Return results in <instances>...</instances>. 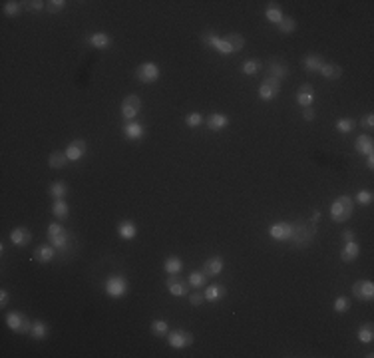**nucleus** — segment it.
<instances>
[{
  "instance_id": "obj_55",
  "label": "nucleus",
  "mask_w": 374,
  "mask_h": 358,
  "mask_svg": "<svg viewBox=\"0 0 374 358\" xmlns=\"http://www.w3.org/2000/svg\"><path fill=\"white\" fill-rule=\"evenodd\" d=\"M366 167H368V169H374V154L366 155Z\"/></svg>"
},
{
  "instance_id": "obj_14",
  "label": "nucleus",
  "mask_w": 374,
  "mask_h": 358,
  "mask_svg": "<svg viewBox=\"0 0 374 358\" xmlns=\"http://www.w3.org/2000/svg\"><path fill=\"white\" fill-rule=\"evenodd\" d=\"M315 98H317L315 96V88L311 84H303L299 88V92H297V103L301 107H311L315 103Z\"/></svg>"
},
{
  "instance_id": "obj_54",
  "label": "nucleus",
  "mask_w": 374,
  "mask_h": 358,
  "mask_svg": "<svg viewBox=\"0 0 374 358\" xmlns=\"http://www.w3.org/2000/svg\"><path fill=\"white\" fill-rule=\"evenodd\" d=\"M309 221H311V223H315V225H317V223H319V221H321V211H315V213H313V217H311V219H309Z\"/></svg>"
},
{
  "instance_id": "obj_22",
  "label": "nucleus",
  "mask_w": 374,
  "mask_h": 358,
  "mask_svg": "<svg viewBox=\"0 0 374 358\" xmlns=\"http://www.w3.org/2000/svg\"><path fill=\"white\" fill-rule=\"evenodd\" d=\"M88 44L96 50H107L111 46V36L107 32H94V34H90Z\"/></svg>"
},
{
  "instance_id": "obj_11",
  "label": "nucleus",
  "mask_w": 374,
  "mask_h": 358,
  "mask_svg": "<svg viewBox=\"0 0 374 358\" xmlns=\"http://www.w3.org/2000/svg\"><path fill=\"white\" fill-rule=\"evenodd\" d=\"M352 295L360 303H370L374 299V283L372 281H356L352 285Z\"/></svg>"
},
{
  "instance_id": "obj_32",
  "label": "nucleus",
  "mask_w": 374,
  "mask_h": 358,
  "mask_svg": "<svg viewBox=\"0 0 374 358\" xmlns=\"http://www.w3.org/2000/svg\"><path fill=\"white\" fill-rule=\"evenodd\" d=\"M356 338L360 340V342H364V344H370L374 338V326L372 322H364L360 328H358V332H356Z\"/></svg>"
},
{
  "instance_id": "obj_2",
  "label": "nucleus",
  "mask_w": 374,
  "mask_h": 358,
  "mask_svg": "<svg viewBox=\"0 0 374 358\" xmlns=\"http://www.w3.org/2000/svg\"><path fill=\"white\" fill-rule=\"evenodd\" d=\"M354 213V201L348 195H340L330 203V217L334 223H346Z\"/></svg>"
},
{
  "instance_id": "obj_40",
  "label": "nucleus",
  "mask_w": 374,
  "mask_h": 358,
  "mask_svg": "<svg viewBox=\"0 0 374 358\" xmlns=\"http://www.w3.org/2000/svg\"><path fill=\"white\" fill-rule=\"evenodd\" d=\"M277 26H279V32H281V34H293L295 28H297V22H295L291 16H283V20H281Z\"/></svg>"
},
{
  "instance_id": "obj_16",
  "label": "nucleus",
  "mask_w": 374,
  "mask_h": 358,
  "mask_svg": "<svg viewBox=\"0 0 374 358\" xmlns=\"http://www.w3.org/2000/svg\"><path fill=\"white\" fill-rule=\"evenodd\" d=\"M10 241L14 247H26L30 241H32V233L24 227H16L10 231Z\"/></svg>"
},
{
  "instance_id": "obj_30",
  "label": "nucleus",
  "mask_w": 374,
  "mask_h": 358,
  "mask_svg": "<svg viewBox=\"0 0 374 358\" xmlns=\"http://www.w3.org/2000/svg\"><path fill=\"white\" fill-rule=\"evenodd\" d=\"M52 215L56 217V219H58V221H64V219H68V215H70V207H68V203H66L64 199H54Z\"/></svg>"
},
{
  "instance_id": "obj_45",
  "label": "nucleus",
  "mask_w": 374,
  "mask_h": 358,
  "mask_svg": "<svg viewBox=\"0 0 374 358\" xmlns=\"http://www.w3.org/2000/svg\"><path fill=\"white\" fill-rule=\"evenodd\" d=\"M219 36H217V32H213V30H205V32H201V44L205 46V48H213L215 40H217Z\"/></svg>"
},
{
  "instance_id": "obj_39",
  "label": "nucleus",
  "mask_w": 374,
  "mask_h": 358,
  "mask_svg": "<svg viewBox=\"0 0 374 358\" xmlns=\"http://www.w3.org/2000/svg\"><path fill=\"white\" fill-rule=\"evenodd\" d=\"M4 14L8 16V18H14V16H18L20 14V10H22V2H18V0H8V2H4Z\"/></svg>"
},
{
  "instance_id": "obj_1",
  "label": "nucleus",
  "mask_w": 374,
  "mask_h": 358,
  "mask_svg": "<svg viewBox=\"0 0 374 358\" xmlns=\"http://www.w3.org/2000/svg\"><path fill=\"white\" fill-rule=\"evenodd\" d=\"M291 227H293V233H291L289 241H293L295 247L305 249V247H309L313 243V239L317 235V225L315 223H311V221H293Z\"/></svg>"
},
{
  "instance_id": "obj_47",
  "label": "nucleus",
  "mask_w": 374,
  "mask_h": 358,
  "mask_svg": "<svg viewBox=\"0 0 374 358\" xmlns=\"http://www.w3.org/2000/svg\"><path fill=\"white\" fill-rule=\"evenodd\" d=\"M66 8V0H48L46 2V10L50 12V14H58V12H62Z\"/></svg>"
},
{
  "instance_id": "obj_10",
  "label": "nucleus",
  "mask_w": 374,
  "mask_h": 358,
  "mask_svg": "<svg viewBox=\"0 0 374 358\" xmlns=\"http://www.w3.org/2000/svg\"><path fill=\"white\" fill-rule=\"evenodd\" d=\"M165 287H167V291L171 293V297H187L189 283L183 281L179 275H167V279H165Z\"/></svg>"
},
{
  "instance_id": "obj_34",
  "label": "nucleus",
  "mask_w": 374,
  "mask_h": 358,
  "mask_svg": "<svg viewBox=\"0 0 374 358\" xmlns=\"http://www.w3.org/2000/svg\"><path fill=\"white\" fill-rule=\"evenodd\" d=\"M263 68V64H261V60H257V58H251V60H245L243 62V66H241V72L245 74V76H255L259 70Z\"/></svg>"
},
{
  "instance_id": "obj_25",
  "label": "nucleus",
  "mask_w": 374,
  "mask_h": 358,
  "mask_svg": "<svg viewBox=\"0 0 374 358\" xmlns=\"http://www.w3.org/2000/svg\"><path fill=\"white\" fill-rule=\"evenodd\" d=\"M358 255H360V247H358L356 241L344 243V247H342V251H340V259H342L344 263H352V261H356Z\"/></svg>"
},
{
  "instance_id": "obj_20",
  "label": "nucleus",
  "mask_w": 374,
  "mask_h": 358,
  "mask_svg": "<svg viewBox=\"0 0 374 358\" xmlns=\"http://www.w3.org/2000/svg\"><path fill=\"white\" fill-rule=\"evenodd\" d=\"M225 295H227V289H225V285H209L205 291H203V297H205V303H211V305H215V303H219L221 299H225Z\"/></svg>"
},
{
  "instance_id": "obj_42",
  "label": "nucleus",
  "mask_w": 374,
  "mask_h": 358,
  "mask_svg": "<svg viewBox=\"0 0 374 358\" xmlns=\"http://www.w3.org/2000/svg\"><path fill=\"white\" fill-rule=\"evenodd\" d=\"M201 124H203V113H199V111H191V113L185 115V126H187V128L195 130V128H199Z\"/></svg>"
},
{
  "instance_id": "obj_52",
  "label": "nucleus",
  "mask_w": 374,
  "mask_h": 358,
  "mask_svg": "<svg viewBox=\"0 0 374 358\" xmlns=\"http://www.w3.org/2000/svg\"><path fill=\"white\" fill-rule=\"evenodd\" d=\"M8 303H10V295H8V291L6 289H2L0 291V307H8Z\"/></svg>"
},
{
  "instance_id": "obj_6",
  "label": "nucleus",
  "mask_w": 374,
  "mask_h": 358,
  "mask_svg": "<svg viewBox=\"0 0 374 358\" xmlns=\"http://www.w3.org/2000/svg\"><path fill=\"white\" fill-rule=\"evenodd\" d=\"M167 344L171 348H177V350H183L187 346L193 344V334L185 328H173L167 332Z\"/></svg>"
},
{
  "instance_id": "obj_9",
  "label": "nucleus",
  "mask_w": 374,
  "mask_h": 358,
  "mask_svg": "<svg viewBox=\"0 0 374 358\" xmlns=\"http://www.w3.org/2000/svg\"><path fill=\"white\" fill-rule=\"evenodd\" d=\"M279 94H281V80L267 76V78L263 80V84L259 86V98H261L263 102H273Z\"/></svg>"
},
{
  "instance_id": "obj_13",
  "label": "nucleus",
  "mask_w": 374,
  "mask_h": 358,
  "mask_svg": "<svg viewBox=\"0 0 374 358\" xmlns=\"http://www.w3.org/2000/svg\"><path fill=\"white\" fill-rule=\"evenodd\" d=\"M64 152H66L70 161H80L84 155L88 154V144L84 140H72Z\"/></svg>"
},
{
  "instance_id": "obj_51",
  "label": "nucleus",
  "mask_w": 374,
  "mask_h": 358,
  "mask_svg": "<svg viewBox=\"0 0 374 358\" xmlns=\"http://www.w3.org/2000/svg\"><path fill=\"white\" fill-rule=\"evenodd\" d=\"M303 117H305V122H313V120L317 117L315 107H313V105H311V107H303Z\"/></svg>"
},
{
  "instance_id": "obj_15",
  "label": "nucleus",
  "mask_w": 374,
  "mask_h": 358,
  "mask_svg": "<svg viewBox=\"0 0 374 358\" xmlns=\"http://www.w3.org/2000/svg\"><path fill=\"white\" fill-rule=\"evenodd\" d=\"M205 126H207L209 132H223L229 126V117L225 113H221V111H215L211 115H207Z\"/></svg>"
},
{
  "instance_id": "obj_36",
  "label": "nucleus",
  "mask_w": 374,
  "mask_h": 358,
  "mask_svg": "<svg viewBox=\"0 0 374 358\" xmlns=\"http://www.w3.org/2000/svg\"><path fill=\"white\" fill-rule=\"evenodd\" d=\"M225 40H227V44L233 48V52H241L243 48H245V38H243L241 34H237V32L227 34V36H225Z\"/></svg>"
},
{
  "instance_id": "obj_46",
  "label": "nucleus",
  "mask_w": 374,
  "mask_h": 358,
  "mask_svg": "<svg viewBox=\"0 0 374 358\" xmlns=\"http://www.w3.org/2000/svg\"><path fill=\"white\" fill-rule=\"evenodd\" d=\"M374 199L372 191H368V189H360L358 193H356V197H354V201L360 205H370Z\"/></svg>"
},
{
  "instance_id": "obj_5",
  "label": "nucleus",
  "mask_w": 374,
  "mask_h": 358,
  "mask_svg": "<svg viewBox=\"0 0 374 358\" xmlns=\"http://www.w3.org/2000/svg\"><path fill=\"white\" fill-rule=\"evenodd\" d=\"M128 289H130L128 279H126V277H119V275L107 277L106 283H104V291H106L107 297H111V299H121V297H126V295H128Z\"/></svg>"
},
{
  "instance_id": "obj_7",
  "label": "nucleus",
  "mask_w": 374,
  "mask_h": 358,
  "mask_svg": "<svg viewBox=\"0 0 374 358\" xmlns=\"http://www.w3.org/2000/svg\"><path fill=\"white\" fill-rule=\"evenodd\" d=\"M160 66L156 62H144L136 68V78L142 82V84H154L160 80Z\"/></svg>"
},
{
  "instance_id": "obj_49",
  "label": "nucleus",
  "mask_w": 374,
  "mask_h": 358,
  "mask_svg": "<svg viewBox=\"0 0 374 358\" xmlns=\"http://www.w3.org/2000/svg\"><path fill=\"white\" fill-rule=\"evenodd\" d=\"M187 301H189L191 307H201L205 303V297H203V293H189L187 295Z\"/></svg>"
},
{
  "instance_id": "obj_35",
  "label": "nucleus",
  "mask_w": 374,
  "mask_h": 358,
  "mask_svg": "<svg viewBox=\"0 0 374 358\" xmlns=\"http://www.w3.org/2000/svg\"><path fill=\"white\" fill-rule=\"evenodd\" d=\"M205 281H207V275H205L203 271H191L189 277H187V283H189V287H193V289H203Z\"/></svg>"
},
{
  "instance_id": "obj_21",
  "label": "nucleus",
  "mask_w": 374,
  "mask_h": 358,
  "mask_svg": "<svg viewBox=\"0 0 374 358\" xmlns=\"http://www.w3.org/2000/svg\"><path fill=\"white\" fill-rule=\"evenodd\" d=\"M123 136L128 138V140H132V142H136V140H142L144 136H146V128L140 124V122H128L126 126H123Z\"/></svg>"
},
{
  "instance_id": "obj_41",
  "label": "nucleus",
  "mask_w": 374,
  "mask_h": 358,
  "mask_svg": "<svg viewBox=\"0 0 374 358\" xmlns=\"http://www.w3.org/2000/svg\"><path fill=\"white\" fill-rule=\"evenodd\" d=\"M336 132L338 134H350L352 130H354V120H350V117H340V120H336Z\"/></svg>"
},
{
  "instance_id": "obj_12",
  "label": "nucleus",
  "mask_w": 374,
  "mask_h": 358,
  "mask_svg": "<svg viewBox=\"0 0 374 358\" xmlns=\"http://www.w3.org/2000/svg\"><path fill=\"white\" fill-rule=\"evenodd\" d=\"M291 233H293V227L289 221H277L269 227V235L275 239V241H289L291 239Z\"/></svg>"
},
{
  "instance_id": "obj_3",
  "label": "nucleus",
  "mask_w": 374,
  "mask_h": 358,
  "mask_svg": "<svg viewBox=\"0 0 374 358\" xmlns=\"http://www.w3.org/2000/svg\"><path fill=\"white\" fill-rule=\"evenodd\" d=\"M6 326H8L12 332L24 336V334H30L32 320H30L24 312H20V310H12V312L6 314Z\"/></svg>"
},
{
  "instance_id": "obj_53",
  "label": "nucleus",
  "mask_w": 374,
  "mask_h": 358,
  "mask_svg": "<svg viewBox=\"0 0 374 358\" xmlns=\"http://www.w3.org/2000/svg\"><path fill=\"white\" fill-rule=\"evenodd\" d=\"M342 241H344V243H350V241H354V233H352L350 229L342 231Z\"/></svg>"
},
{
  "instance_id": "obj_24",
  "label": "nucleus",
  "mask_w": 374,
  "mask_h": 358,
  "mask_svg": "<svg viewBox=\"0 0 374 358\" xmlns=\"http://www.w3.org/2000/svg\"><path fill=\"white\" fill-rule=\"evenodd\" d=\"M322 64H324V60H322L319 54H307V56L303 58V68H305L309 74H319Z\"/></svg>"
},
{
  "instance_id": "obj_50",
  "label": "nucleus",
  "mask_w": 374,
  "mask_h": 358,
  "mask_svg": "<svg viewBox=\"0 0 374 358\" xmlns=\"http://www.w3.org/2000/svg\"><path fill=\"white\" fill-rule=\"evenodd\" d=\"M360 126H362L364 130H368V132L372 130V128H374V113H372V111H370V113H366V115L360 120Z\"/></svg>"
},
{
  "instance_id": "obj_23",
  "label": "nucleus",
  "mask_w": 374,
  "mask_h": 358,
  "mask_svg": "<svg viewBox=\"0 0 374 358\" xmlns=\"http://www.w3.org/2000/svg\"><path fill=\"white\" fill-rule=\"evenodd\" d=\"M117 235H119L123 241H132V239H136V235H138V227H136V223L130 221V219L119 221V223H117Z\"/></svg>"
},
{
  "instance_id": "obj_4",
  "label": "nucleus",
  "mask_w": 374,
  "mask_h": 358,
  "mask_svg": "<svg viewBox=\"0 0 374 358\" xmlns=\"http://www.w3.org/2000/svg\"><path fill=\"white\" fill-rule=\"evenodd\" d=\"M46 237H48V243H50L52 247H56L58 251H66L68 245H70V233H68L60 223H50V225H48Z\"/></svg>"
},
{
  "instance_id": "obj_33",
  "label": "nucleus",
  "mask_w": 374,
  "mask_h": 358,
  "mask_svg": "<svg viewBox=\"0 0 374 358\" xmlns=\"http://www.w3.org/2000/svg\"><path fill=\"white\" fill-rule=\"evenodd\" d=\"M150 330H152L154 336L163 338V336H167V332H169V324H167V320H163V318H156V320H152Z\"/></svg>"
},
{
  "instance_id": "obj_29",
  "label": "nucleus",
  "mask_w": 374,
  "mask_h": 358,
  "mask_svg": "<svg viewBox=\"0 0 374 358\" xmlns=\"http://www.w3.org/2000/svg\"><path fill=\"white\" fill-rule=\"evenodd\" d=\"M30 336H32L34 340H44V338H48V324H46L44 320H32Z\"/></svg>"
},
{
  "instance_id": "obj_8",
  "label": "nucleus",
  "mask_w": 374,
  "mask_h": 358,
  "mask_svg": "<svg viewBox=\"0 0 374 358\" xmlns=\"http://www.w3.org/2000/svg\"><path fill=\"white\" fill-rule=\"evenodd\" d=\"M142 98L138 96V94H130V96H126L123 98V102H121V107H119V111H121V115L126 117V120H136V115L142 111Z\"/></svg>"
},
{
  "instance_id": "obj_48",
  "label": "nucleus",
  "mask_w": 374,
  "mask_h": 358,
  "mask_svg": "<svg viewBox=\"0 0 374 358\" xmlns=\"http://www.w3.org/2000/svg\"><path fill=\"white\" fill-rule=\"evenodd\" d=\"M24 6H26L30 12H40V10H46V2H42V0H28V2H24Z\"/></svg>"
},
{
  "instance_id": "obj_19",
  "label": "nucleus",
  "mask_w": 374,
  "mask_h": 358,
  "mask_svg": "<svg viewBox=\"0 0 374 358\" xmlns=\"http://www.w3.org/2000/svg\"><path fill=\"white\" fill-rule=\"evenodd\" d=\"M223 267H225L223 257L215 255V257H209V259L205 261V265H203V269H201V271H203L207 277H217V275H221Z\"/></svg>"
},
{
  "instance_id": "obj_28",
  "label": "nucleus",
  "mask_w": 374,
  "mask_h": 358,
  "mask_svg": "<svg viewBox=\"0 0 374 358\" xmlns=\"http://www.w3.org/2000/svg\"><path fill=\"white\" fill-rule=\"evenodd\" d=\"M54 255H56V247H52V245H40L34 249V259L38 263H50Z\"/></svg>"
},
{
  "instance_id": "obj_44",
  "label": "nucleus",
  "mask_w": 374,
  "mask_h": 358,
  "mask_svg": "<svg viewBox=\"0 0 374 358\" xmlns=\"http://www.w3.org/2000/svg\"><path fill=\"white\" fill-rule=\"evenodd\" d=\"M213 50H217L221 56H229V54H233V48L227 44V40H225V38H217V40H215Z\"/></svg>"
},
{
  "instance_id": "obj_43",
  "label": "nucleus",
  "mask_w": 374,
  "mask_h": 358,
  "mask_svg": "<svg viewBox=\"0 0 374 358\" xmlns=\"http://www.w3.org/2000/svg\"><path fill=\"white\" fill-rule=\"evenodd\" d=\"M332 308H334V312H348L350 310V299L348 297H336L334 299V303H332Z\"/></svg>"
},
{
  "instance_id": "obj_26",
  "label": "nucleus",
  "mask_w": 374,
  "mask_h": 358,
  "mask_svg": "<svg viewBox=\"0 0 374 358\" xmlns=\"http://www.w3.org/2000/svg\"><path fill=\"white\" fill-rule=\"evenodd\" d=\"M319 74L324 76L326 80H338L342 76V68L338 64H334V62H324Z\"/></svg>"
},
{
  "instance_id": "obj_37",
  "label": "nucleus",
  "mask_w": 374,
  "mask_h": 358,
  "mask_svg": "<svg viewBox=\"0 0 374 358\" xmlns=\"http://www.w3.org/2000/svg\"><path fill=\"white\" fill-rule=\"evenodd\" d=\"M283 10L279 8V6H275L273 2H271V6H267V10H265V18H267L271 24H279L281 20H283Z\"/></svg>"
},
{
  "instance_id": "obj_17",
  "label": "nucleus",
  "mask_w": 374,
  "mask_h": 358,
  "mask_svg": "<svg viewBox=\"0 0 374 358\" xmlns=\"http://www.w3.org/2000/svg\"><path fill=\"white\" fill-rule=\"evenodd\" d=\"M267 72L271 78H277V80H285L289 76V66L283 62V60H271L267 64Z\"/></svg>"
},
{
  "instance_id": "obj_38",
  "label": "nucleus",
  "mask_w": 374,
  "mask_h": 358,
  "mask_svg": "<svg viewBox=\"0 0 374 358\" xmlns=\"http://www.w3.org/2000/svg\"><path fill=\"white\" fill-rule=\"evenodd\" d=\"M48 193L52 195L54 199H64L68 195V185L64 181H54L50 185V189H48Z\"/></svg>"
},
{
  "instance_id": "obj_27",
  "label": "nucleus",
  "mask_w": 374,
  "mask_h": 358,
  "mask_svg": "<svg viewBox=\"0 0 374 358\" xmlns=\"http://www.w3.org/2000/svg\"><path fill=\"white\" fill-rule=\"evenodd\" d=\"M163 271H165L167 275H179V273L183 271V261L177 255L167 257L165 263H163Z\"/></svg>"
},
{
  "instance_id": "obj_18",
  "label": "nucleus",
  "mask_w": 374,
  "mask_h": 358,
  "mask_svg": "<svg viewBox=\"0 0 374 358\" xmlns=\"http://www.w3.org/2000/svg\"><path fill=\"white\" fill-rule=\"evenodd\" d=\"M354 150L358 155H370L374 154V140L368 134H360L354 140Z\"/></svg>"
},
{
  "instance_id": "obj_31",
  "label": "nucleus",
  "mask_w": 374,
  "mask_h": 358,
  "mask_svg": "<svg viewBox=\"0 0 374 358\" xmlns=\"http://www.w3.org/2000/svg\"><path fill=\"white\" fill-rule=\"evenodd\" d=\"M68 161H70V159H68L66 152H52L50 157H48V165H50L52 169H64Z\"/></svg>"
}]
</instances>
